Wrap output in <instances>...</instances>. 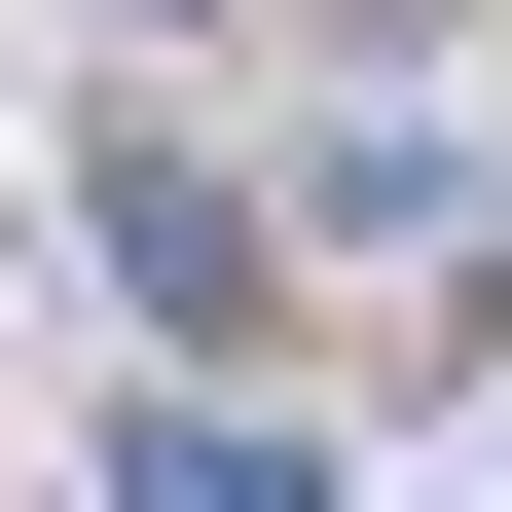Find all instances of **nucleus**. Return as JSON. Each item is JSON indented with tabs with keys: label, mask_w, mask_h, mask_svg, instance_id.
Instances as JSON below:
<instances>
[{
	"label": "nucleus",
	"mask_w": 512,
	"mask_h": 512,
	"mask_svg": "<svg viewBox=\"0 0 512 512\" xmlns=\"http://www.w3.org/2000/svg\"><path fill=\"white\" fill-rule=\"evenodd\" d=\"M147 37H183V0H147Z\"/></svg>",
	"instance_id": "nucleus-3"
},
{
	"label": "nucleus",
	"mask_w": 512,
	"mask_h": 512,
	"mask_svg": "<svg viewBox=\"0 0 512 512\" xmlns=\"http://www.w3.org/2000/svg\"><path fill=\"white\" fill-rule=\"evenodd\" d=\"M110 512H330V439H256V403H147V439H110Z\"/></svg>",
	"instance_id": "nucleus-2"
},
{
	"label": "nucleus",
	"mask_w": 512,
	"mask_h": 512,
	"mask_svg": "<svg viewBox=\"0 0 512 512\" xmlns=\"http://www.w3.org/2000/svg\"><path fill=\"white\" fill-rule=\"evenodd\" d=\"M74 220H110V293H147V330H220V293H256V220H220V183H183V147H110Z\"/></svg>",
	"instance_id": "nucleus-1"
}]
</instances>
